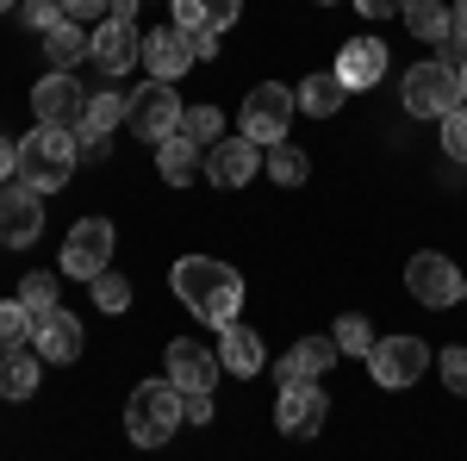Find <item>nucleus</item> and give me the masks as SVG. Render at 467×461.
Returning a JSON list of instances; mask_svg holds the SVG:
<instances>
[{
    "label": "nucleus",
    "mask_w": 467,
    "mask_h": 461,
    "mask_svg": "<svg viewBox=\"0 0 467 461\" xmlns=\"http://www.w3.org/2000/svg\"><path fill=\"white\" fill-rule=\"evenodd\" d=\"M169 13H175L181 32H231L244 0H169Z\"/></svg>",
    "instance_id": "aec40b11"
},
{
    "label": "nucleus",
    "mask_w": 467,
    "mask_h": 461,
    "mask_svg": "<svg viewBox=\"0 0 467 461\" xmlns=\"http://www.w3.org/2000/svg\"><path fill=\"white\" fill-rule=\"evenodd\" d=\"M19 306L32 312V324L50 319V312H57V275H26V281H19Z\"/></svg>",
    "instance_id": "7c9ffc66"
},
{
    "label": "nucleus",
    "mask_w": 467,
    "mask_h": 461,
    "mask_svg": "<svg viewBox=\"0 0 467 461\" xmlns=\"http://www.w3.org/2000/svg\"><path fill=\"white\" fill-rule=\"evenodd\" d=\"M138 6H144V0H112L107 19H131V26H138Z\"/></svg>",
    "instance_id": "79ce46f5"
},
{
    "label": "nucleus",
    "mask_w": 467,
    "mask_h": 461,
    "mask_svg": "<svg viewBox=\"0 0 467 461\" xmlns=\"http://www.w3.org/2000/svg\"><path fill=\"white\" fill-rule=\"evenodd\" d=\"M324 418H330V393H324L318 381H293V387H281V399H275V424L287 430V436H318Z\"/></svg>",
    "instance_id": "9b49d317"
},
{
    "label": "nucleus",
    "mask_w": 467,
    "mask_h": 461,
    "mask_svg": "<svg viewBox=\"0 0 467 461\" xmlns=\"http://www.w3.org/2000/svg\"><path fill=\"white\" fill-rule=\"evenodd\" d=\"M293 100H299V112H312V119H337L343 100H349V88H343L337 69H318V75H306V81L293 88Z\"/></svg>",
    "instance_id": "4be33fe9"
},
{
    "label": "nucleus",
    "mask_w": 467,
    "mask_h": 461,
    "mask_svg": "<svg viewBox=\"0 0 467 461\" xmlns=\"http://www.w3.org/2000/svg\"><path fill=\"white\" fill-rule=\"evenodd\" d=\"M32 312L19 306V299H0V350H19V343H32Z\"/></svg>",
    "instance_id": "2f4dec72"
},
{
    "label": "nucleus",
    "mask_w": 467,
    "mask_h": 461,
    "mask_svg": "<svg viewBox=\"0 0 467 461\" xmlns=\"http://www.w3.org/2000/svg\"><path fill=\"white\" fill-rule=\"evenodd\" d=\"M32 350L44 355V361H75L81 355V324H75V312H50V319H37V330H32Z\"/></svg>",
    "instance_id": "412c9836"
},
{
    "label": "nucleus",
    "mask_w": 467,
    "mask_h": 461,
    "mask_svg": "<svg viewBox=\"0 0 467 461\" xmlns=\"http://www.w3.org/2000/svg\"><path fill=\"white\" fill-rule=\"evenodd\" d=\"M181 112H187V107H181L175 81H144V88L131 94V107H125V125L156 150L162 138H175V131H181Z\"/></svg>",
    "instance_id": "0eeeda50"
},
{
    "label": "nucleus",
    "mask_w": 467,
    "mask_h": 461,
    "mask_svg": "<svg viewBox=\"0 0 467 461\" xmlns=\"http://www.w3.org/2000/svg\"><path fill=\"white\" fill-rule=\"evenodd\" d=\"M411 0H356V13L361 19H393V13H405Z\"/></svg>",
    "instance_id": "4c0bfd02"
},
{
    "label": "nucleus",
    "mask_w": 467,
    "mask_h": 461,
    "mask_svg": "<svg viewBox=\"0 0 467 461\" xmlns=\"http://www.w3.org/2000/svg\"><path fill=\"white\" fill-rule=\"evenodd\" d=\"M405 287L418 293V306H436V312H449V306L467 299V275L442 249H418V256L405 262Z\"/></svg>",
    "instance_id": "423d86ee"
},
{
    "label": "nucleus",
    "mask_w": 467,
    "mask_h": 461,
    "mask_svg": "<svg viewBox=\"0 0 467 461\" xmlns=\"http://www.w3.org/2000/svg\"><path fill=\"white\" fill-rule=\"evenodd\" d=\"M436 368H442V387H449V393H467V350H462V343L436 355Z\"/></svg>",
    "instance_id": "f704fd0d"
},
{
    "label": "nucleus",
    "mask_w": 467,
    "mask_h": 461,
    "mask_svg": "<svg viewBox=\"0 0 467 461\" xmlns=\"http://www.w3.org/2000/svg\"><path fill=\"white\" fill-rule=\"evenodd\" d=\"M88 287H94V306H100V312H112V319L131 306V281H125V275H112V268H107V275H94Z\"/></svg>",
    "instance_id": "473e14b6"
},
{
    "label": "nucleus",
    "mask_w": 467,
    "mask_h": 461,
    "mask_svg": "<svg viewBox=\"0 0 467 461\" xmlns=\"http://www.w3.org/2000/svg\"><path fill=\"white\" fill-rule=\"evenodd\" d=\"M218 368H224V361H218L206 343H193V337H175L169 355H162V374H169L181 393H213L218 387Z\"/></svg>",
    "instance_id": "4468645a"
},
{
    "label": "nucleus",
    "mask_w": 467,
    "mask_h": 461,
    "mask_svg": "<svg viewBox=\"0 0 467 461\" xmlns=\"http://www.w3.org/2000/svg\"><path fill=\"white\" fill-rule=\"evenodd\" d=\"M181 138L200 143V150H213V143L224 138V112H218V107H187V112H181Z\"/></svg>",
    "instance_id": "c85d7f7f"
},
{
    "label": "nucleus",
    "mask_w": 467,
    "mask_h": 461,
    "mask_svg": "<svg viewBox=\"0 0 467 461\" xmlns=\"http://www.w3.org/2000/svg\"><path fill=\"white\" fill-rule=\"evenodd\" d=\"M455 81H462V107H467V57L455 63Z\"/></svg>",
    "instance_id": "37998d69"
},
{
    "label": "nucleus",
    "mask_w": 467,
    "mask_h": 461,
    "mask_svg": "<svg viewBox=\"0 0 467 461\" xmlns=\"http://www.w3.org/2000/svg\"><path fill=\"white\" fill-rule=\"evenodd\" d=\"M13 175H19V143L0 138V181H13Z\"/></svg>",
    "instance_id": "a19ab883"
},
{
    "label": "nucleus",
    "mask_w": 467,
    "mask_h": 461,
    "mask_svg": "<svg viewBox=\"0 0 467 461\" xmlns=\"http://www.w3.org/2000/svg\"><path fill=\"white\" fill-rule=\"evenodd\" d=\"M255 175H262V143H250L244 131L206 150V181H218V187H250Z\"/></svg>",
    "instance_id": "2eb2a0df"
},
{
    "label": "nucleus",
    "mask_w": 467,
    "mask_h": 461,
    "mask_svg": "<svg viewBox=\"0 0 467 461\" xmlns=\"http://www.w3.org/2000/svg\"><path fill=\"white\" fill-rule=\"evenodd\" d=\"M405 26H411V37H424V44H449V6L442 0H411L405 6Z\"/></svg>",
    "instance_id": "a878e982"
},
{
    "label": "nucleus",
    "mask_w": 467,
    "mask_h": 461,
    "mask_svg": "<svg viewBox=\"0 0 467 461\" xmlns=\"http://www.w3.org/2000/svg\"><path fill=\"white\" fill-rule=\"evenodd\" d=\"M337 355H343V350H337L330 337H299V343L275 361V381H281V387H293V381H324Z\"/></svg>",
    "instance_id": "a211bd4d"
},
{
    "label": "nucleus",
    "mask_w": 467,
    "mask_h": 461,
    "mask_svg": "<svg viewBox=\"0 0 467 461\" xmlns=\"http://www.w3.org/2000/svg\"><path fill=\"white\" fill-rule=\"evenodd\" d=\"M449 44L467 57V0H455V6H449Z\"/></svg>",
    "instance_id": "58836bf2"
},
{
    "label": "nucleus",
    "mask_w": 467,
    "mask_h": 461,
    "mask_svg": "<svg viewBox=\"0 0 467 461\" xmlns=\"http://www.w3.org/2000/svg\"><path fill=\"white\" fill-rule=\"evenodd\" d=\"M32 112H37V125H81L88 94H81V81H75L69 69H50L32 88Z\"/></svg>",
    "instance_id": "ddd939ff"
},
{
    "label": "nucleus",
    "mask_w": 467,
    "mask_h": 461,
    "mask_svg": "<svg viewBox=\"0 0 467 461\" xmlns=\"http://www.w3.org/2000/svg\"><path fill=\"white\" fill-rule=\"evenodd\" d=\"M144 69L150 81H181L193 69V44L181 26H162V32H144Z\"/></svg>",
    "instance_id": "f3484780"
},
{
    "label": "nucleus",
    "mask_w": 467,
    "mask_h": 461,
    "mask_svg": "<svg viewBox=\"0 0 467 461\" xmlns=\"http://www.w3.org/2000/svg\"><path fill=\"white\" fill-rule=\"evenodd\" d=\"M187 399V424H213V393H181Z\"/></svg>",
    "instance_id": "ea45409f"
},
{
    "label": "nucleus",
    "mask_w": 467,
    "mask_h": 461,
    "mask_svg": "<svg viewBox=\"0 0 467 461\" xmlns=\"http://www.w3.org/2000/svg\"><path fill=\"white\" fill-rule=\"evenodd\" d=\"M442 150H449V162H467V107L442 119Z\"/></svg>",
    "instance_id": "72a5a7b5"
},
{
    "label": "nucleus",
    "mask_w": 467,
    "mask_h": 461,
    "mask_svg": "<svg viewBox=\"0 0 467 461\" xmlns=\"http://www.w3.org/2000/svg\"><path fill=\"white\" fill-rule=\"evenodd\" d=\"M69 13H63V0H26V26L32 32H50V26H63Z\"/></svg>",
    "instance_id": "c9c22d12"
},
{
    "label": "nucleus",
    "mask_w": 467,
    "mask_h": 461,
    "mask_svg": "<svg viewBox=\"0 0 467 461\" xmlns=\"http://www.w3.org/2000/svg\"><path fill=\"white\" fill-rule=\"evenodd\" d=\"M181 424H187V399H181V387L169 374L131 387V399H125V430H131L138 449H162Z\"/></svg>",
    "instance_id": "7ed1b4c3"
},
{
    "label": "nucleus",
    "mask_w": 467,
    "mask_h": 461,
    "mask_svg": "<svg viewBox=\"0 0 467 461\" xmlns=\"http://www.w3.org/2000/svg\"><path fill=\"white\" fill-rule=\"evenodd\" d=\"M75 162H81V143H75V125H37L19 138V181L32 194H57L69 187Z\"/></svg>",
    "instance_id": "f03ea898"
},
{
    "label": "nucleus",
    "mask_w": 467,
    "mask_h": 461,
    "mask_svg": "<svg viewBox=\"0 0 467 461\" xmlns=\"http://www.w3.org/2000/svg\"><path fill=\"white\" fill-rule=\"evenodd\" d=\"M88 57H94V69H100V75L119 81L131 63H144V32H138L131 19H100L94 37H88Z\"/></svg>",
    "instance_id": "9d476101"
},
{
    "label": "nucleus",
    "mask_w": 467,
    "mask_h": 461,
    "mask_svg": "<svg viewBox=\"0 0 467 461\" xmlns=\"http://www.w3.org/2000/svg\"><path fill=\"white\" fill-rule=\"evenodd\" d=\"M37 231H44V194H32L26 181H6L0 187V244L26 249L37 244Z\"/></svg>",
    "instance_id": "f8f14e48"
},
{
    "label": "nucleus",
    "mask_w": 467,
    "mask_h": 461,
    "mask_svg": "<svg viewBox=\"0 0 467 461\" xmlns=\"http://www.w3.org/2000/svg\"><path fill=\"white\" fill-rule=\"evenodd\" d=\"M63 13L88 26V19H107V13H112V0H63Z\"/></svg>",
    "instance_id": "e433bc0d"
},
{
    "label": "nucleus",
    "mask_w": 467,
    "mask_h": 461,
    "mask_svg": "<svg viewBox=\"0 0 467 461\" xmlns=\"http://www.w3.org/2000/svg\"><path fill=\"white\" fill-rule=\"evenodd\" d=\"M455 107H462V81H455L449 57H424L405 69V112L411 119H449Z\"/></svg>",
    "instance_id": "20e7f679"
},
{
    "label": "nucleus",
    "mask_w": 467,
    "mask_h": 461,
    "mask_svg": "<svg viewBox=\"0 0 467 461\" xmlns=\"http://www.w3.org/2000/svg\"><path fill=\"white\" fill-rule=\"evenodd\" d=\"M88 26H81V19H63V26H50V32H44V57H50V69H69L75 75V63H81V57H88Z\"/></svg>",
    "instance_id": "393cba45"
},
{
    "label": "nucleus",
    "mask_w": 467,
    "mask_h": 461,
    "mask_svg": "<svg viewBox=\"0 0 467 461\" xmlns=\"http://www.w3.org/2000/svg\"><path fill=\"white\" fill-rule=\"evenodd\" d=\"M37 361H44V355L26 350V343H19V350H0V393H6L13 405L37 393Z\"/></svg>",
    "instance_id": "b1692460"
},
{
    "label": "nucleus",
    "mask_w": 467,
    "mask_h": 461,
    "mask_svg": "<svg viewBox=\"0 0 467 461\" xmlns=\"http://www.w3.org/2000/svg\"><path fill=\"white\" fill-rule=\"evenodd\" d=\"M306 169H312L306 150H293V143H275V150H268V181H275V187H299Z\"/></svg>",
    "instance_id": "c756f323"
},
{
    "label": "nucleus",
    "mask_w": 467,
    "mask_h": 461,
    "mask_svg": "<svg viewBox=\"0 0 467 461\" xmlns=\"http://www.w3.org/2000/svg\"><path fill=\"white\" fill-rule=\"evenodd\" d=\"M330 343H337L343 355H361V361H368V350H374L380 337H374V324L361 319V312H343V319L330 324Z\"/></svg>",
    "instance_id": "cd10ccee"
},
{
    "label": "nucleus",
    "mask_w": 467,
    "mask_h": 461,
    "mask_svg": "<svg viewBox=\"0 0 467 461\" xmlns=\"http://www.w3.org/2000/svg\"><path fill=\"white\" fill-rule=\"evenodd\" d=\"M318 6H330V0H318Z\"/></svg>",
    "instance_id": "a18cd8bd"
},
{
    "label": "nucleus",
    "mask_w": 467,
    "mask_h": 461,
    "mask_svg": "<svg viewBox=\"0 0 467 461\" xmlns=\"http://www.w3.org/2000/svg\"><path fill=\"white\" fill-rule=\"evenodd\" d=\"M337 75H343V88H349V94H361V88H374V81L387 75V44H380L374 32L349 37V44L337 50Z\"/></svg>",
    "instance_id": "dca6fc26"
},
{
    "label": "nucleus",
    "mask_w": 467,
    "mask_h": 461,
    "mask_svg": "<svg viewBox=\"0 0 467 461\" xmlns=\"http://www.w3.org/2000/svg\"><path fill=\"white\" fill-rule=\"evenodd\" d=\"M293 112H299L293 88H281V81H255L250 94H244V138H250V143H262V150L287 143Z\"/></svg>",
    "instance_id": "39448f33"
},
{
    "label": "nucleus",
    "mask_w": 467,
    "mask_h": 461,
    "mask_svg": "<svg viewBox=\"0 0 467 461\" xmlns=\"http://www.w3.org/2000/svg\"><path fill=\"white\" fill-rule=\"evenodd\" d=\"M107 262H112V225L107 218L69 225V237H63V275L69 281H94V275H107Z\"/></svg>",
    "instance_id": "1a4fd4ad"
},
{
    "label": "nucleus",
    "mask_w": 467,
    "mask_h": 461,
    "mask_svg": "<svg viewBox=\"0 0 467 461\" xmlns=\"http://www.w3.org/2000/svg\"><path fill=\"white\" fill-rule=\"evenodd\" d=\"M0 13H13V0H0Z\"/></svg>",
    "instance_id": "c03bdc74"
},
{
    "label": "nucleus",
    "mask_w": 467,
    "mask_h": 461,
    "mask_svg": "<svg viewBox=\"0 0 467 461\" xmlns=\"http://www.w3.org/2000/svg\"><path fill=\"white\" fill-rule=\"evenodd\" d=\"M218 361H224V374H237V381H250V374H262V330H250V324H224V337H218Z\"/></svg>",
    "instance_id": "6ab92c4d"
},
{
    "label": "nucleus",
    "mask_w": 467,
    "mask_h": 461,
    "mask_svg": "<svg viewBox=\"0 0 467 461\" xmlns=\"http://www.w3.org/2000/svg\"><path fill=\"white\" fill-rule=\"evenodd\" d=\"M169 281H175L181 306L200 324H218V330L237 319V306H244V275L231 262H218V256H181Z\"/></svg>",
    "instance_id": "f257e3e1"
},
{
    "label": "nucleus",
    "mask_w": 467,
    "mask_h": 461,
    "mask_svg": "<svg viewBox=\"0 0 467 461\" xmlns=\"http://www.w3.org/2000/svg\"><path fill=\"white\" fill-rule=\"evenodd\" d=\"M200 169H206V150H200V143H187L181 131L156 143V175L169 181V187H187V181L200 175Z\"/></svg>",
    "instance_id": "5701e85b"
},
{
    "label": "nucleus",
    "mask_w": 467,
    "mask_h": 461,
    "mask_svg": "<svg viewBox=\"0 0 467 461\" xmlns=\"http://www.w3.org/2000/svg\"><path fill=\"white\" fill-rule=\"evenodd\" d=\"M436 355L424 350V337H380L374 350H368V374H374V387H411V381H424V368H431Z\"/></svg>",
    "instance_id": "6e6552de"
},
{
    "label": "nucleus",
    "mask_w": 467,
    "mask_h": 461,
    "mask_svg": "<svg viewBox=\"0 0 467 461\" xmlns=\"http://www.w3.org/2000/svg\"><path fill=\"white\" fill-rule=\"evenodd\" d=\"M125 107H131V100H119V88H107V94H94V100H88V112H81V125H75V131H100V138H112V131H119V119H125Z\"/></svg>",
    "instance_id": "bb28decb"
}]
</instances>
